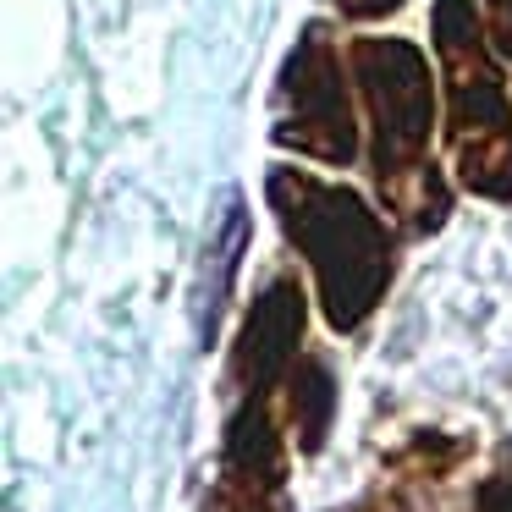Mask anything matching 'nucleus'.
Wrapping results in <instances>:
<instances>
[{
    "label": "nucleus",
    "mask_w": 512,
    "mask_h": 512,
    "mask_svg": "<svg viewBox=\"0 0 512 512\" xmlns=\"http://www.w3.org/2000/svg\"><path fill=\"white\" fill-rule=\"evenodd\" d=\"M364 83L375 100V171L391 193H402V177H419V149L430 127V89H424L419 56L408 45H364Z\"/></svg>",
    "instance_id": "f03ea898"
},
{
    "label": "nucleus",
    "mask_w": 512,
    "mask_h": 512,
    "mask_svg": "<svg viewBox=\"0 0 512 512\" xmlns=\"http://www.w3.org/2000/svg\"><path fill=\"white\" fill-rule=\"evenodd\" d=\"M342 6H347L353 17H375V12H391L397 0H342Z\"/></svg>",
    "instance_id": "7ed1b4c3"
},
{
    "label": "nucleus",
    "mask_w": 512,
    "mask_h": 512,
    "mask_svg": "<svg viewBox=\"0 0 512 512\" xmlns=\"http://www.w3.org/2000/svg\"><path fill=\"white\" fill-rule=\"evenodd\" d=\"M496 6V23H501V39H507V50H512V0H490Z\"/></svg>",
    "instance_id": "20e7f679"
},
{
    "label": "nucleus",
    "mask_w": 512,
    "mask_h": 512,
    "mask_svg": "<svg viewBox=\"0 0 512 512\" xmlns=\"http://www.w3.org/2000/svg\"><path fill=\"white\" fill-rule=\"evenodd\" d=\"M463 17V0H441V50L446 67H452V94H457V160H463V177L479 193H512V122H507V100H501V83L490 72V61L479 56L474 34Z\"/></svg>",
    "instance_id": "f257e3e1"
}]
</instances>
